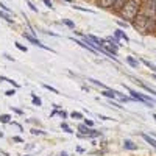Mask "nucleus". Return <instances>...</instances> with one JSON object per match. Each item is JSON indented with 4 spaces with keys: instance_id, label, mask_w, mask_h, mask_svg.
<instances>
[{
    "instance_id": "nucleus-1",
    "label": "nucleus",
    "mask_w": 156,
    "mask_h": 156,
    "mask_svg": "<svg viewBox=\"0 0 156 156\" xmlns=\"http://www.w3.org/2000/svg\"><path fill=\"white\" fill-rule=\"evenodd\" d=\"M140 3H142V0H126L125 5L119 9L120 11V16L125 20H134V17L139 14Z\"/></svg>"
},
{
    "instance_id": "nucleus-2",
    "label": "nucleus",
    "mask_w": 156,
    "mask_h": 156,
    "mask_svg": "<svg viewBox=\"0 0 156 156\" xmlns=\"http://www.w3.org/2000/svg\"><path fill=\"white\" fill-rule=\"evenodd\" d=\"M134 27L140 31V33H148L151 30H154V23H153V19H148L142 14H137L134 17Z\"/></svg>"
},
{
    "instance_id": "nucleus-3",
    "label": "nucleus",
    "mask_w": 156,
    "mask_h": 156,
    "mask_svg": "<svg viewBox=\"0 0 156 156\" xmlns=\"http://www.w3.org/2000/svg\"><path fill=\"white\" fill-rule=\"evenodd\" d=\"M128 89V87H126ZM129 90V94H131V97L134 98V100H137V101H140V103H145V105H148V106H153L154 105V100L151 98V97H147L145 94H140V92H136V90H133V89H128Z\"/></svg>"
},
{
    "instance_id": "nucleus-4",
    "label": "nucleus",
    "mask_w": 156,
    "mask_h": 156,
    "mask_svg": "<svg viewBox=\"0 0 156 156\" xmlns=\"http://www.w3.org/2000/svg\"><path fill=\"white\" fill-rule=\"evenodd\" d=\"M22 36H23L25 39H27V41H30V42H31L33 45H37V47H42V48H45V50H50L48 47H45L44 44H41V42H39V41H37V39H36V37H33L31 34H28V33H23ZM50 51H51V50H50Z\"/></svg>"
},
{
    "instance_id": "nucleus-5",
    "label": "nucleus",
    "mask_w": 156,
    "mask_h": 156,
    "mask_svg": "<svg viewBox=\"0 0 156 156\" xmlns=\"http://www.w3.org/2000/svg\"><path fill=\"white\" fill-rule=\"evenodd\" d=\"M114 2L115 0H98V5L101 6V8H112L114 6Z\"/></svg>"
},
{
    "instance_id": "nucleus-6",
    "label": "nucleus",
    "mask_w": 156,
    "mask_h": 156,
    "mask_svg": "<svg viewBox=\"0 0 156 156\" xmlns=\"http://www.w3.org/2000/svg\"><path fill=\"white\" fill-rule=\"evenodd\" d=\"M126 62H128L131 67H134V69H137V67H139V62H137L133 56H128V58H126Z\"/></svg>"
},
{
    "instance_id": "nucleus-7",
    "label": "nucleus",
    "mask_w": 156,
    "mask_h": 156,
    "mask_svg": "<svg viewBox=\"0 0 156 156\" xmlns=\"http://www.w3.org/2000/svg\"><path fill=\"white\" fill-rule=\"evenodd\" d=\"M142 137H144V140H145V142H148V144H150L151 147H154V148H156V139H153V137H150V136H147V134H142Z\"/></svg>"
},
{
    "instance_id": "nucleus-8",
    "label": "nucleus",
    "mask_w": 156,
    "mask_h": 156,
    "mask_svg": "<svg viewBox=\"0 0 156 156\" xmlns=\"http://www.w3.org/2000/svg\"><path fill=\"white\" fill-rule=\"evenodd\" d=\"M80 131L87 133V134H90V136H98V134H100V133H95L94 129H89V128H86V126H80Z\"/></svg>"
},
{
    "instance_id": "nucleus-9",
    "label": "nucleus",
    "mask_w": 156,
    "mask_h": 156,
    "mask_svg": "<svg viewBox=\"0 0 156 156\" xmlns=\"http://www.w3.org/2000/svg\"><path fill=\"white\" fill-rule=\"evenodd\" d=\"M123 147L128 148V150H137V145H134L131 140H125V142H123Z\"/></svg>"
},
{
    "instance_id": "nucleus-10",
    "label": "nucleus",
    "mask_w": 156,
    "mask_h": 156,
    "mask_svg": "<svg viewBox=\"0 0 156 156\" xmlns=\"http://www.w3.org/2000/svg\"><path fill=\"white\" fill-rule=\"evenodd\" d=\"M115 36H117V37H120V39H123L125 42H128V41H129V39H128V36H126V34H125L122 30H117V31H115Z\"/></svg>"
},
{
    "instance_id": "nucleus-11",
    "label": "nucleus",
    "mask_w": 156,
    "mask_h": 156,
    "mask_svg": "<svg viewBox=\"0 0 156 156\" xmlns=\"http://www.w3.org/2000/svg\"><path fill=\"white\" fill-rule=\"evenodd\" d=\"M137 81H139V80H137ZM139 84H140L142 87H144V89L147 90V92H150V94H153V95H156V90H154V89H151L150 86H147V84H144V83H142V81H139Z\"/></svg>"
},
{
    "instance_id": "nucleus-12",
    "label": "nucleus",
    "mask_w": 156,
    "mask_h": 156,
    "mask_svg": "<svg viewBox=\"0 0 156 156\" xmlns=\"http://www.w3.org/2000/svg\"><path fill=\"white\" fill-rule=\"evenodd\" d=\"M142 62H144L145 64V66L150 69V70H153V72H156V66H154V64L153 62H150V61H147V59H142Z\"/></svg>"
},
{
    "instance_id": "nucleus-13",
    "label": "nucleus",
    "mask_w": 156,
    "mask_h": 156,
    "mask_svg": "<svg viewBox=\"0 0 156 156\" xmlns=\"http://www.w3.org/2000/svg\"><path fill=\"white\" fill-rule=\"evenodd\" d=\"M103 95L109 97V98H114V97H115V92H114V90H105V92H103Z\"/></svg>"
},
{
    "instance_id": "nucleus-14",
    "label": "nucleus",
    "mask_w": 156,
    "mask_h": 156,
    "mask_svg": "<svg viewBox=\"0 0 156 156\" xmlns=\"http://www.w3.org/2000/svg\"><path fill=\"white\" fill-rule=\"evenodd\" d=\"M89 81H92L94 84H97V86H100V87H105V89H106V86H105V84H103V83H100V81H97V80H94V78H90Z\"/></svg>"
},
{
    "instance_id": "nucleus-15",
    "label": "nucleus",
    "mask_w": 156,
    "mask_h": 156,
    "mask_svg": "<svg viewBox=\"0 0 156 156\" xmlns=\"http://www.w3.org/2000/svg\"><path fill=\"white\" fill-rule=\"evenodd\" d=\"M61 128H62V129H64V131H66V133H72V129H70V128H69V126H67L66 123H61Z\"/></svg>"
},
{
    "instance_id": "nucleus-16",
    "label": "nucleus",
    "mask_w": 156,
    "mask_h": 156,
    "mask_svg": "<svg viewBox=\"0 0 156 156\" xmlns=\"http://www.w3.org/2000/svg\"><path fill=\"white\" fill-rule=\"evenodd\" d=\"M72 117H73V119H81V117H83V114L81 112H72Z\"/></svg>"
},
{
    "instance_id": "nucleus-17",
    "label": "nucleus",
    "mask_w": 156,
    "mask_h": 156,
    "mask_svg": "<svg viewBox=\"0 0 156 156\" xmlns=\"http://www.w3.org/2000/svg\"><path fill=\"white\" fill-rule=\"evenodd\" d=\"M44 87H45V89H48V90H51V92H55V94H58V89H55V87H51V86H48V84H44Z\"/></svg>"
},
{
    "instance_id": "nucleus-18",
    "label": "nucleus",
    "mask_w": 156,
    "mask_h": 156,
    "mask_svg": "<svg viewBox=\"0 0 156 156\" xmlns=\"http://www.w3.org/2000/svg\"><path fill=\"white\" fill-rule=\"evenodd\" d=\"M9 119H11V117H9V115H2V117H0V120H2L3 123H6V122H9Z\"/></svg>"
},
{
    "instance_id": "nucleus-19",
    "label": "nucleus",
    "mask_w": 156,
    "mask_h": 156,
    "mask_svg": "<svg viewBox=\"0 0 156 156\" xmlns=\"http://www.w3.org/2000/svg\"><path fill=\"white\" fill-rule=\"evenodd\" d=\"M33 103H34V105H37V106H41V100H39L37 97H34V95H33Z\"/></svg>"
},
{
    "instance_id": "nucleus-20",
    "label": "nucleus",
    "mask_w": 156,
    "mask_h": 156,
    "mask_svg": "<svg viewBox=\"0 0 156 156\" xmlns=\"http://www.w3.org/2000/svg\"><path fill=\"white\" fill-rule=\"evenodd\" d=\"M0 17H3V19H6L8 22H11V20H12V19H9V17H8V14H6V12H0Z\"/></svg>"
},
{
    "instance_id": "nucleus-21",
    "label": "nucleus",
    "mask_w": 156,
    "mask_h": 156,
    "mask_svg": "<svg viewBox=\"0 0 156 156\" xmlns=\"http://www.w3.org/2000/svg\"><path fill=\"white\" fill-rule=\"evenodd\" d=\"M16 47H17L19 50H22V51H27V48H25L23 45H20V44H17V42H16Z\"/></svg>"
},
{
    "instance_id": "nucleus-22",
    "label": "nucleus",
    "mask_w": 156,
    "mask_h": 156,
    "mask_svg": "<svg viewBox=\"0 0 156 156\" xmlns=\"http://www.w3.org/2000/svg\"><path fill=\"white\" fill-rule=\"evenodd\" d=\"M44 3H45L48 8H53V5H51V2H50V0H44Z\"/></svg>"
},
{
    "instance_id": "nucleus-23",
    "label": "nucleus",
    "mask_w": 156,
    "mask_h": 156,
    "mask_svg": "<svg viewBox=\"0 0 156 156\" xmlns=\"http://www.w3.org/2000/svg\"><path fill=\"white\" fill-rule=\"evenodd\" d=\"M0 8H2V9H3V11H11V9H9V8H8V6H5V5H3V3H0Z\"/></svg>"
},
{
    "instance_id": "nucleus-24",
    "label": "nucleus",
    "mask_w": 156,
    "mask_h": 156,
    "mask_svg": "<svg viewBox=\"0 0 156 156\" xmlns=\"http://www.w3.org/2000/svg\"><path fill=\"white\" fill-rule=\"evenodd\" d=\"M14 94H16L14 90H6V95H8V97H11V95H14Z\"/></svg>"
},
{
    "instance_id": "nucleus-25",
    "label": "nucleus",
    "mask_w": 156,
    "mask_h": 156,
    "mask_svg": "<svg viewBox=\"0 0 156 156\" xmlns=\"http://www.w3.org/2000/svg\"><path fill=\"white\" fill-rule=\"evenodd\" d=\"M64 23L69 25V27H73V23H72V22H69V20H64Z\"/></svg>"
},
{
    "instance_id": "nucleus-26",
    "label": "nucleus",
    "mask_w": 156,
    "mask_h": 156,
    "mask_svg": "<svg viewBox=\"0 0 156 156\" xmlns=\"http://www.w3.org/2000/svg\"><path fill=\"white\" fill-rule=\"evenodd\" d=\"M153 80H156V75H153Z\"/></svg>"
},
{
    "instance_id": "nucleus-27",
    "label": "nucleus",
    "mask_w": 156,
    "mask_h": 156,
    "mask_svg": "<svg viewBox=\"0 0 156 156\" xmlns=\"http://www.w3.org/2000/svg\"><path fill=\"white\" fill-rule=\"evenodd\" d=\"M153 119H154V120H156V114H154V115H153Z\"/></svg>"
}]
</instances>
